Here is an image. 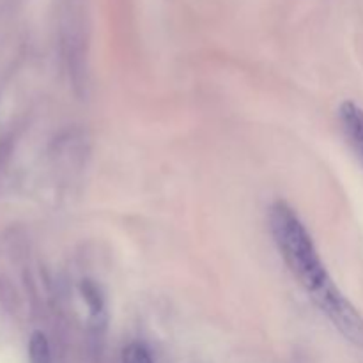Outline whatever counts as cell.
I'll list each match as a JSON object with an SVG mask.
<instances>
[{
	"mask_svg": "<svg viewBox=\"0 0 363 363\" xmlns=\"http://www.w3.org/2000/svg\"><path fill=\"white\" fill-rule=\"evenodd\" d=\"M269 230L286 266L315 307L333 326L347 321L354 314L353 303L335 286L314 240L286 201H277L269 208Z\"/></svg>",
	"mask_w": 363,
	"mask_h": 363,
	"instance_id": "obj_1",
	"label": "cell"
},
{
	"mask_svg": "<svg viewBox=\"0 0 363 363\" xmlns=\"http://www.w3.org/2000/svg\"><path fill=\"white\" fill-rule=\"evenodd\" d=\"M339 117L344 135L363 165V108L353 101H344L339 108Z\"/></svg>",
	"mask_w": 363,
	"mask_h": 363,
	"instance_id": "obj_2",
	"label": "cell"
},
{
	"mask_svg": "<svg viewBox=\"0 0 363 363\" xmlns=\"http://www.w3.org/2000/svg\"><path fill=\"white\" fill-rule=\"evenodd\" d=\"M28 358H30V363H52L50 344L41 332L32 333L30 342H28Z\"/></svg>",
	"mask_w": 363,
	"mask_h": 363,
	"instance_id": "obj_3",
	"label": "cell"
},
{
	"mask_svg": "<svg viewBox=\"0 0 363 363\" xmlns=\"http://www.w3.org/2000/svg\"><path fill=\"white\" fill-rule=\"evenodd\" d=\"M123 363H152V358L147 347L138 342H133L124 350Z\"/></svg>",
	"mask_w": 363,
	"mask_h": 363,
	"instance_id": "obj_4",
	"label": "cell"
},
{
	"mask_svg": "<svg viewBox=\"0 0 363 363\" xmlns=\"http://www.w3.org/2000/svg\"><path fill=\"white\" fill-rule=\"evenodd\" d=\"M82 289H84V294L85 298H87V301L91 303L92 312H101L103 303H101V298H99L98 294V287L91 282H85L84 286H82Z\"/></svg>",
	"mask_w": 363,
	"mask_h": 363,
	"instance_id": "obj_5",
	"label": "cell"
}]
</instances>
